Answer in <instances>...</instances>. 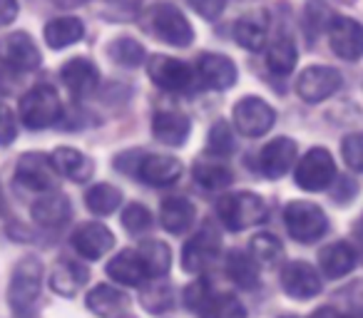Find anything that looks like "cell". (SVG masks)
Masks as SVG:
<instances>
[{"instance_id":"cell-1","label":"cell","mask_w":363,"mask_h":318,"mask_svg":"<svg viewBox=\"0 0 363 318\" xmlns=\"http://www.w3.org/2000/svg\"><path fill=\"white\" fill-rule=\"evenodd\" d=\"M43 288V263L35 256H26L13 268L11 286H8V303L16 318H28L38 306Z\"/></svg>"},{"instance_id":"cell-32","label":"cell","mask_w":363,"mask_h":318,"mask_svg":"<svg viewBox=\"0 0 363 318\" xmlns=\"http://www.w3.org/2000/svg\"><path fill=\"white\" fill-rule=\"evenodd\" d=\"M267 67L274 75H289L296 67V45L289 38H277L267 50Z\"/></svg>"},{"instance_id":"cell-5","label":"cell","mask_w":363,"mask_h":318,"mask_svg":"<svg viewBox=\"0 0 363 318\" xmlns=\"http://www.w3.org/2000/svg\"><path fill=\"white\" fill-rule=\"evenodd\" d=\"M284 224L291 239L298 244H313L328 229L326 214L313 202H291L284 209Z\"/></svg>"},{"instance_id":"cell-40","label":"cell","mask_w":363,"mask_h":318,"mask_svg":"<svg viewBox=\"0 0 363 318\" xmlns=\"http://www.w3.org/2000/svg\"><path fill=\"white\" fill-rule=\"evenodd\" d=\"M122 227L130 234H142L152 227V217L142 204H127V209L122 212Z\"/></svg>"},{"instance_id":"cell-42","label":"cell","mask_w":363,"mask_h":318,"mask_svg":"<svg viewBox=\"0 0 363 318\" xmlns=\"http://www.w3.org/2000/svg\"><path fill=\"white\" fill-rule=\"evenodd\" d=\"M16 137H18L16 112H13L6 102H0V147L13 144V140H16Z\"/></svg>"},{"instance_id":"cell-10","label":"cell","mask_w":363,"mask_h":318,"mask_svg":"<svg viewBox=\"0 0 363 318\" xmlns=\"http://www.w3.org/2000/svg\"><path fill=\"white\" fill-rule=\"evenodd\" d=\"M40 50L28 33H11L0 40V65L11 72H33L40 67Z\"/></svg>"},{"instance_id":"cell-44","label":"cell","mask_w":363,"mask_h":318,"mask_svg":"<svg viewBox=\"0 0 363 318\" xmlns=\"http://www.w3.org/2000/svg\"><path fill=\"white\" fill-rule=\"evenodd\" d=\"M209 296H212V293H209L207 281H194L192 286L184 291V303H187L189 308H197V311H199Z\"/></svg>"},{"instance_id":"cell-39","label":"cell","mask_w":363,"mask_h":318,"mask_svg":"<svg viewBox=\"0 0 363 318\" xmlns=\"http://www.w3.org/2000/svg\"><path fill=\"white\" fill-rule=\"evenodd\" d=\"M341 154L353 172H363V132H353V135L343 137Z\"/></svg>"},{"instance_id":"cell-4","label":"cell","mask_w":363,"mask_h":318,"mask_svg":"<svg viewBox=\"0 0 363 318\" xmlns=\"http://www.w3.org/2000/svg\"><path fill=\"white\" fill-rule=\"evenodd\" d=\"M62 115V102L52 85H35L21 100V120L28 130H48Z\"/></svg>"},{"instance_id":"cell-38","label":"cell","mask_w":363,"mask_h":318,"mask_svg":"<svg viewBox=\"0 0 363 318\" xmlns=\"http://www.w3.org/2000/svg\"><path fill=\"white\" fill-rule=\"evenodd\" d=\"M142 306L150 313H164L172 308V288L167 283H152L142 291Z\"/></svg>"},{"instance_id":"cell-35","label":"cell","mask_w":363,"mask_h":318,"mask_svg":"<svg viewBox=\"0 0 363 318\" xmlns=\"http://www.w3.org/2000/svg\"><path fill=\"white\" fill-rule=\"evenodd\" d=\"M281 254H284V244L274 234H257L252 239V244H249V256L257 261V266L259 263L262 266H274L281 259Z\"/></svg>"},{"instance_id":"cell-50","label":"cell","mask_w":363,"mask_h":318,"mask_svg":"<svg viewBox=\"0 0 363 318\" xmlns=\"http://www.w3.org/2000/svg\"><path fill=\"white\" fill-rule=\"evenodd\" d=\"M120 318H132V316H120Z\"/></svg>"},{"instance_id":"cell-46","label":"cell","mask_w":363,"mask_h":318,"mask_svg":"<svg viewBox=\"0 0 363 318\" xmlns=\"http://www.w3.org/2000/svg\"><path fill=\"white\" fill-rule=\"evenodd\" d=\"M18 18V0H0V28L11 25Z\"/></svg>"},{"instance_id":"cell-22","label":"cell","mask_w":363,"mask_h":318,"mask_svg":"<svg viewBox=\"0 0 363 318\" xmlns=\"http://www.w3.org/2000/svg\"><path fill=\"white\" fill-rule=\"evenodd\" d=\"M107 276L115 278L117 283H122V286H142V283L147 281V268L145 263H142L140 254L132 251V249H127V251H120L115 259H112L110 263H107Z\"/></svg>"},{"instance_id":"cell-36","label":"cell","mask_w":363,"mask_h":318,"mask_svg":"<svg viewBox=\"0 0 363 318\" xmlns=\"http://www.w3.org/2000/svg\"><path fill=\"white\" fill-rule=\"evenodd\" d=\"M107 55L122 67H140L145 62V47L135 38H117L107 45Z\"/></svg>"},{"instance_id":"cell-17","label":"cell","mask_w":363,"mask_h":318,"mask_svg":"<svg viewBox=\"0 0 363 318\" xmlns=\"http://www.w3.org/2000/svg\"><path fill=\"white\" fill-rule=\"evenodd\" d=\"M60 80L72 97H87L100 85V72L87 57H72L60 67Z\"/></svg>"},{"instance_id":"cell-41","label":"cell","mask_w":363,"mask_h":318,"mask_svg":"<svg viewBox=\"0 0 363 318\" xmlns=\"http://www.w3.org/2000/svg\"><path fill=\"white\" fill-rule=\"evenodd\" d=\"M209 152L217 157H227L229 152L234 149V137H232V130H229L227 122H217V125L212 127V132H209Z\"/></svg>"},{"instance_id":"cell-12","label":"cell","mask_w":363,"mask_h":318,"mask_svg":"<svg viewBox=\"0 0 363 318\" xmlns=\"http://www.w3.org/2000/svg\"><path fill=\"white\" fill-rule=\"evenodd\" d=\"M338 87H341V72L333 70V67H323V65L306 67L296 80L298 97H301L303 102H308V105L323 102L326 97H331Z\"/></svg>"},{"instance_id":"cell-6","label":"cell","mask_w":363,"mask_h":318,"mask_svg":"<svg viewBox=\"0 0 363 318\" xmlns=\"http://www.w3.org/2000/svg\"><path fill=\"white\" fill-rule=\"evenodd\" d=\"M57 169L52 159L43 152H26L16 164V179L23 187L33 189V192L50 194L57 187Z\"/></svg>"},{"instance_id":"cell-7","label":"cell","mask_w":363,"mask_h":318,"mask_svg":"<svg viewBox=\"0 0 363 318\" xmlns=\"http://www.w3.org/2000/svg\"><path fill=\"white\" fill-rule=\"evenodd\" d=\"M234 125L242 135L247 137H262L267 135L274 127V120H277V112L269 102H264L262 97L249 95L242 97V100L234 105Z\"/></svg>"},{"instance_id":"cell-11","label":"cell","mask_w":363,"mask_h":318,"mask_svg":"<svg viewBox=\"0 0 363 318\" xmlns=\"http://www.w3.org/2000/svg\"><path fill=\"white\" fill-rule=\"evenodd\" d=\"M147 72L152 82L167 92H184L192 87V67L177 57L152 55L147 60Z\"/></svg>"},{"instance_id":"cell-31","label":"cell","mask_w":363,"mask_h":318,"mask_svg":"<svg viewBox=\"0 0 363 318\" xmlns=\"http://www.w3.org/2000/svg\"><path fill=\"white\" fill-rule=\"evenodd\" d=\"M224 271L232 278L234 283H239L242 288H254L259 283V268L249 254L244 251H229L227 263H224Z\"/></svg>"},{"instance_id":"cell-33","label":"cell","mask_w":363,"mask_h":318,"mask_svg":"<svg viewBox=\"0 0 363 318\" xmlns=\"http://www.w3.org/2000/svg\"><path fill=\"white\" fill-rule=\"evenodd\" d=\"M199 316L202 318H247V308L232 293H217V296H209L204 301V306L199 308Z\"/></svg>"},{"instance_id":"cell-27","label":"cell","mask_w":363,"mask_h":318,"mask_svg":"<svg viewBox=\"0 0 363 318\" xmlns=\"http://www.w3.org/2000/svg\"><path fill=\"white\" fill-rule=\"evenodd\" d=\"M160 219H162V227L169 234L187 232L194 222V204L184 197H169L162 202Z\"/></svg>"},{"instance_id":"cell-18","label":"cell","mask_w":363,"mask_h":318,"mask_svg":"<svg viewBox=\"0 0 363 318\" xmlns=\"http://www.w3.org/2000/svg\"><path fill=\"white\" fill-rule=\"evenodd\" d=\"M294 159H296V142L289 140V137H277L262 149L259 167L269 179H279L291 169Z\"/></svg>"},{"instance_id":"cell-23","label":"cell","mask_w":363,"mask_h":318,"mask_svg":"<svg viewBox=\"0 0 363 318\" xmlns=\"http://www.w3.org/2000/svg\"><path fill=\"white\" fill-rule=\"evenodd\" d=\"M90 273H87V266L77 261H57L50 271V288L60 296H75L82 286L87 283Z\"/></svg>"},{"instance_id":"cell-8","label":"cell","mask_w":363,"mask_h":318,"mask_svg":"<svg viewBox=\"0 0 363 318\" xmlns=\"http://www.w3.org/2000/svg\"><path fill=\"white\" fill-rule=\"evenodd\" d=\"M150 23L155 35L162 42H169L174 47H187L194 40V30L189 25V21L184 18V13L174 6H157L150 13Z\"/></svg>"},{"instance_id":"cell-15","label":"cell","mask_w":363,"mask_h":318,"mask_svg":"<svg viewBox=\"0 0 363 318\" xmlns=\"http://www.w3.org/2000/svg\"><path fill=\"white\" fill-rule=\"evenodd\" d=\"M281 288L296 301L313 298L321 291V276L318 271L306 261H291L281 271Z\"/></svg>"},{"instance_id":"cell-37","label":"cell","mask_w":363,"mask_h":318,"mask_svg":"<svg viewBox=\"0 0 363 318\" xmlns=\"http://www.w3.org/2000/svg\"><path fill=\"white\" fill-rule=\"evenodd\" d=\"M194 179L204 189H224L232 182V169L219 162H199L194 164Z\"/></svg>"},{"instance_id":"cell-28","label":"cell","mask_w":363,"mask_h":318,"mask_svg":"<svg viewBox=\"0 0 363 318\" xmlns=\"http://www.w3.org/2000/svg\"><path fill=\"white\" fill-rule=\"evenodd\" d=\"M43 35H45V42L52 50H62V47H70L82 40L85 25L77 18H55L45 25Z\"/></svg>"},{"instance_id":"cell-26","label":"cell","mask_w":363,"mask_h":318,"mask_svg":"<svg viewBox=\"0 0 363 318\" xmlns=\"http://www.w3.org/2000/svg\"><path fill=\"white\" fill-rule=\"evenodd\" d=\"M87 308L100 318H120L127 308V296L115 286L100 283L87 293Z\"/></svg>"},{"instance_id":"cell-14","label":"cell","mask_w":363,"mask_h":318,"mask_svg":"<svg viewBox=\"0 0 363 318\" xmlns=\"http://www.w3.org/2000/svg\"><path fill=\"white\" fill-rule=\"evenodd\" d=\"M222 251V242L219 234L212 229H202L199 234H194L184 249H182V268L189 273H199L214 261Z\"/></svg>"},{"instance_id":"cell-48","label":"cell","mask_w":363,"mask_h":318,"mask_svg":"<svg viewBox=\"0 0 363 318\" xmlns=\"http://www.w3.org/2000/svg\"><path fill=\"white\" fill-rule=\"evenodd\" d=\"M6 214V197H3V187H0V217Z\"/></svg>"},{"instance_id":"cell-20","label":"cell","mask_w":363,"mask_h":318,"mask_svg":"<svg viewBox=\"0 0 363 318\" xmlns=\"http://www.w3.org/2000/svg\"><path fill=\"white\" fill-rule=\"evenodd\" d=\"M189 132H192V125H189V120L182 112L160 110L152 117V135L169 147H182L187 142Z\"/></svg>"},{"instance_id":"cell-34","label":"cell","mask_w":363,"mask_h":318,"mask_svg":"<svg viewBox=\"0 0 363 318\" xmlns=\"http://www.w3.org/2000/svg\"><path fill=\"white\" fill-rule=\"evenodd\" d=\"M120 202H122V192L117 187H112V184H95V187L85 194L87 209H90L92 214H97V217L112 214L120 207Z\"/></svg>"},{"instance_id":"cell-3","label":"cell","mask_w":363,"mask_h":318,"mask_svg":"<svg viewBox=\"0 0 363 318\" xmlns=\"http://www.w3.org/2000/svg\"><path fill=\"white\" fill-rule=\"evenodd\" d=\"M217 214L224 222V227L232 232H242V229L257 227V224L267 222V204L259 194L252 192H234L227 194L217 202Z\"/></svg>"},{"instance_id":"cell-45","label":"cell","mask_w":363,"mask_h":318,"mask_svg":"<svg viewBox=\"0 0 363 318\" xmlns=\"http://www.w3.org/2000/svg\"><path fill=\"white\" fill-rule=\"evenodd\" d=\"M187 3L207 21H217L224 11V0H187Z\"/></svg>"},{"instance_id":"cell-43","label":"cell","mask_w":363,"mask_h":318,"mask_svg":"<svg viewBox=\"0 0 363 318\" xmlns=\"http://www.w3.org/2000/svg\"><path fill=\"white\" fill-rule=\"evenodd\" d=\"M346 311H341L343 318H363V283H356L346 293Z\"/></svg>"},{"instance_id":"cell-24","label":"cell","mask_w":363,"mask_h":318,"mask_svg":"<svg viewBox=\"0 0 363 318\" xmlns=\"http://www.w3.org/2000/svg\"><path fill=\"white\" fill-rule=\"evenodd\" d=\"M318 263H321V271L326 278H341L346 273H351L353 266H356V251L346 242L328 244L318 254Z\"/></svg>"},{"instance_id":"cell-13","label":"cell","mask_w":363,"mask_h":318,"mask_svg":"<svg viewBox=\"0 0 363 318\" xmlns=\"http://www.w3.org/2000/svg\"><path fill=\"white\" fill-rule=\"evenodd\" d=\"M328 42L331 50L343 60H358L363 57V25L353 18L336 16L328 23Z\"/></svg>"},{"instance_id":"cell-16","label":"cell","mask_w":363,"mask_h":318,"mask_svg":"<svg viewBox=\"0 0 363 318\" xmlns=\"http://www.w3.org/2000/svg\"><path fill=\"white\" fill-rule=\"evenodd\" d=\"M115 246V237L112 232L105 227V224H97V222H90V224H82L72 232V249L80 254L82 259H102L110 249Z\"/></svg>"},{"instance_id":"cell-30","label":"cell","mask_w":363,"mask_h":318,"mask_svg":"<svg viewBox=\"0 0 363 318\" xmlns=\"http://www.w3.org/2000/svg\"><path fill=\"white\" fill-rule=\"evenodd\" d=\"M137 254H140L142 263H145L147 276H152V278L167 276V271H169V263H172V254H169V246H167L164 242L147 239V242L140 244Z\"/></svg>"},{"instance_id":"cell-25","label":"cell","mask_w":363,"mask_h":318,"mask_svg":"<svg viewBox=\"0 0 363 318\" xmlns=\"http://www.w3.org/2000/svg\"><path fill=\"white\" fill-rule=\"evenodd\" d=\"M57 174L72 179V182H87L92 177V162L75 147H57L50 154Z\"/></svg>"},{"instance_id":"cell-2","label":"cell","mask_w":363,"mask_h":318,"mask_svg":"<svg viewBox=\"0 0 363 318\" xmlns=\"http://www.w3.org/2000/svg\"><path fill=\"white\" fill-rule=\"evenodd\" d=\"M117 169L140 177L142 182L152 187H167L182 177V162L167 154H140V159H132V152L117 157Z\"/></svg>"},{"instance_id":"cell-19","label":"cell","mask_w":363,"mask_h":318,"mask_svg":"<svg viewBox=\"0 0 363 318\" xmlns=\"http://www.w3.org/2000/svg\"><path fill=\"white\" fill-rule=\"evenodd\" d=\"M199 80L212 90H229L237 82V65L227 55L219 52H204L197 62Z\"/></svg>"},{"instance_id":"cell-49","label":"cell","mask_w":363,"mask_h":318,"mask_svg":"<svg viewBox=\"0 0 363 318\" xmlns=\"http://www.w3.org/2000/svg\"><path fill=\"white\" fill-rule=\"evenodd\" d=\"M284 318H298V316H284Z\"/></svg>"},{"instance_id":"cell-21","label":"cell","mask_w":363,"mask_h":318,"mask_svg":"<svg viewBox=\"0 0 363 318\" xmlns=\"http://www.w3.org/2000/svg\"><path fill=\"white\" fill-rule=\"evenodd\" d=\"M30 217L35 219V224H40L43 229H60L70 219V202L67 197L57 192L43 194L40 199H35L30 207Z\"/></svg>"},{"instance_id":"cell-9","label":"cell","mask_w":363,"mask_h":318,"mask_svg":"<svg viewBox=\"0 0 363 318\" xmlns=\"http://www.w3.org/2000/svg\"><path fill=\"white\" fill-rule=\"evenodd\" d=\"M336 179V164L333 157L321 147L306 152L301 162L296 164V184L306 192H321Z\"/></svg>"},{"instance_id":"cell-29","label":"cell","mask_w":363,"mask_h":318,"mask_svg":"<svg viewBox=\"0 0 363 318\" xmlns=\"http://www.w3.org/2000/svg\"><path fill=\"white\" fill-rule=\"evenodd\" d=\"M267 30H269V23L262 13H252V16H244L237 21L234 25V38L237 42L244 47V50H262L267 45Z\"/></svg>"},{"instance_id":"cell-47","label":"cell","mask_w":363,"mask_h":318,"mask_svg":"<svg viewBox=\"0 0 363 318\" xmlns=\"http://www.w3.org/2000/svg\"><path fill=\"white\" fill-rule=\"evenodd\" d=\"M308 318H343V316H341V311H338V308H333V306H321V308H316V311H313Z\"/></svg>"}]
</instances>
